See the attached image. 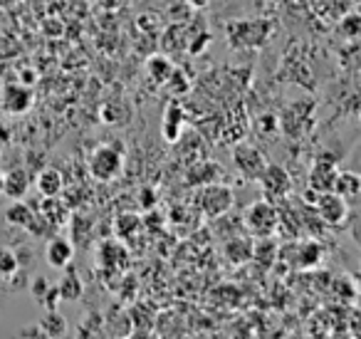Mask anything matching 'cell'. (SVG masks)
I'll return each mask as SVG.
<instances>
[{"mask_svg":"<svg viewBox=\"0 0 361 339\" xmlns=\"http://www.w3.org/2000/svg\"><path fill=\"white\" fill-rule=\"evenodd\" d=\"M40 329L45 337H65L67 334V319L60 314V309H45V314L40 317Z\"/></svg>","mask_w":361,"mask_h":339,"instance_id":"cell-20","label":"cell"},{"mask_svg":"<svg viewBox=\"0 0 361 339\" xmlns=\"http://www.w3.org/2000/svg\"><path fill=\"white\" fill-rule=\"evenodd\" d=\"M141 225L144 223H141V218L136 213H121L114 223V233L119 235V238H131Z\"/></svg>","mask_w":361,"mask_h":339,"instance_id":"cell-21","label":"cell"},{"mask_svg":"<svg viewBox=\"0 0 361 339\" xmlns=\"http://www.w3.org/2000/svg\"><path fill=\"white\" fill-rule=\"evenodd\" d=\"M60 302H62L60 287H57V285H50V290H47L45 297L40 299V304H42L45 309H57V307H60Z\"/></svg>","mask_w":361,"mask_h":339,"instance_id":"cell-26","label":"cell"},{"mask_svg":"<svg viewBox=\"0 0 361 339\" xmlns=\"http://www.w3.org/2000/svg\"><path fill=\"white\" fill-rule=\"evenodd\" d=\"M233 164H235V169L240 171L245 179L250 181H257L260 179V174L265 171L267 166V159L265 154H262L257 146L252 144H238L235 149H233Z\"/></svg>","mask_w":361,"mask_h":339,"instance_id":"cell-5","label":"cell"},{"mask_svg":"<svg viewBox=\"0 0 361 339\" xmlns=\"http://www.w3.org/2000/svg\"><path fill=\"white\" fill-rule=\"evenodd\" d=\"M339 32L344 37H349V40L361 37V16H359V13H351V16H346L344 20L339 23Z\"/></svg>","mask_w":361,"mask_h":339,"instance_id":"cell-23","label":"cell"},{"mask_svg":"<svg viewBox=\"0 0 361 339\" xmlns=\"http://www.w3.org/2000/svg\"><path fill=\"white\" fill-rule=\"evenodd\" d=\"M32 186V179L25 169H11L6 174V189H3V196H8L11 201H18V198H25L27 191Z\"/></svg>","mask_w":361,"mask_h":339,"instance_id":"cell-13","label":"cell"},{"mask_svg":"<svg viewBox=\"0 0 361 339\" xmlns=\"http://www.w3.org/2000/svg\"><path fill=\"white\" fill-rule=\"evenodd\" d=\"M260 126H262V129H270V126H272V129H275V126H277V121H275V117H272V114H265V117H260Z\"/></svg>","mask_w":361,"mask_h":339,"instance_id":"cell-31","label":"cell"},{"mask_svg":"<svg viewBox=\"0 0 361 339\" xmlns=\"http://www.w3.org/2000/svg\"><path fill=\"white\" fill-rule=\"evenodd\" d=\"M18 270V258H16V250L6 248V245H0V280H8L13 273Z\"/></svg>","mask_w":361,"mask_h":339,"instance_id":"cell-22","label":"cell"},{"mask_svg":"<svg viewBox=\"0 0 361 339\" xmlns=\"http://www.w3.org/2000/svg\"><path fill=\"white\" fill-rule=\"evenodd\" d=\"M196 206L206 218H221L235 206V194H233L231 186L213 181V184H206L198 189Z\"/></svg>","mask_w":361,"mask_h":339,"instance_id":"cell-3","label":"cell"},{"mask_svg":"<svg viewBox=\"0 0 361 339\" xmlns=\"http://www.w3.org/2000/svg\"><path fill=\"white\" fill-rule=\"evenodd\" d=\"M252 250H255V243L245 235L240 238H231L226 243V258L231 260L233 265H245L252 260Z\"/></svg>","mask_w":361,"mask_h":339,"instance_id":"cell-17","label":"cell"},{"mask_svg":"<svg viewBox=\"0 0 361 339\" xmlns=\"http://www.w3.org/2000/svg\"><path fill=\"white\" fill-rule=\"evenodd\" d=\"M295 263L297 268L302 270H310V268H317V265L322 263V258H324V248H322L317 240H302V243L295 245Z\"/></svg>","mask_w":361,"mask_h":339,"instance_id":"cell-14","label":"cell"},{"mask_svg":"<svg viewBox=\"0 0 361 339\" xmlns=\"http://www.w3.org/2000/svg\"><path fill=\"white\" fill-rule=\"evenodd\" d=\"M87 169H90V176L94 181H114L116 176L124 171V149L116 144H102L97 146L90 154V161H87Z\"/></svg>","mask_w":361,"mask_h":339,"instance_id":"cell-2","label":"cell"},{"mask_svg":"<svg viewBox=\"0 0 361 339\" xmlns=\"http://www.w3.org/2000/svg\"><path fill=\"white\" fill-rule=\"evenodd\" d=\"M339 174L336 169V159L331 154H319L314 159V166H312L310 174V189L317 191V194H324V191H331L334 186V179Z\"/></svg>","mask_w":361,"mask_h":339,"instance_id":"cell-8","label":"cell"},{"mask_svg":"<svg viewBox=\"0 0 361 339\" xmlns=\"http://www.w3.org/2000/svg\"><path fill=\"white\" fill-rule=\"evenodd\" d=\"M208 3L211 0H186V6H191L193 11H203V8H208Z\"/></svg>","mask_w":361,"mask_h":339,"instance_id":"cell-32","label":"cell"},{"mask_svg":"<svg viewBox=\"0 0 361 339\" xmlns=\"http://www.w3.org/2000/svg\"><path fill=\"white\" fill-rule=\"evenodd\" d=\"M32 102H35V95H32L30 87L23 85V82H11V85L3 87V95H0V105H3V109L13 117L30 112Z\"/></svg>","mask_w":361,"mask_h":339,"instance_id":"cell-7","label":"cell"},{"mask_svg":"<svg viewBox=\"0 0 361 339\" xmlns=\"http://www.w3.org/2000/svg\"><path fill=\"white\" fill-rule=\"evenodd\" d=\"M243 223L252 238H272L280 228V210L275 208L270 198H260L245 208Z\"/></svg>","mask_w":361,"mask_h":339,"instance_id":"cell-1","label":"cell"},{"mask_svg":"<svg viewBox=\"0 0 361 339\" xmlns=\"http://www.w3.org/2000/svg\"><path fill=\"white\" fill-rule=\"evenodd\" d=\"M50 280L45 278V275H37V278H32L30 280V285H27V290H30V295L35 297V302L40 304V299L45 297V292L50 290Z\"/></svg>","mask_w":361,"mask_h":339,"instance_id":"cell-25","label":"cell"},{"mask_svg":"<svg viewBox=\"0 0 361 339\" xmlns=\"http://www.w3.org/2000/svg\"><path fill=\"white\" fill-rule=\"evenodd\" d=\"M356 13H359V16H361V6H359V8H356Z\"/></svg>","mask_w":361,"mask_h":339,"instance_id":"cell-34","label":"cell"},{"mask_svg":"<svg viewBox=\"0 0 361 339\" xmlns=\"http://www.w3.org/2000/svg\"><path fill=\"white\" fill-rule=\"evenodd\" d=\"M45 260L50 268L65 270L75 260V243L70 238H62V235H52L45 245Z\"/></svg>","mask_w":361,"mask_h":339,"instance_id":"cell-9","label":"cell"},{"mask_svg":"<svg viewBox=\"0 0 361 339\" xmlns=\"http://www.w3.org/2000/svg\"><path fill=\"white\" fill-rule=\"evenodd\" d=\"M35 213H37V210L32 208L30 203H25L23 198H18V201H11V206H8L3 215H6V223L8 225L25 230L27 225H30V220L35 218Z\"/></svg>","mask_w":361,"mask_h":339,"instance_id":"cell-15","label":"cell"},{"mask_svg":"<svg viewBox=\"0 0 361 339\" xmlns=\"http://www.w3.org/2000/svg\"><path fill=\"white\" fill-rule=\"evenodd\" d=\"M331 191L339 196H344L346 201L349 198H359L361 196V176L359 174H351V171H339L334 179V186Z\"/></svg>","mask_w":361,"mask_h":339,"instance_id":"cell-19","label":"cell"},{"mask_svg":"<svg viewBox=\"0 0 361 339\" xmlns=\"http://www.w3.org/2000/svg\"><path fill=\"white\" fill-rule=\"evenodd\" d=\"M20 337H45V334H42L40 324H27L20 329Z\"/></svg>","mask_w":361,"mask_h":339,"instance_id":"cell-30","label":"cell"},{"mask_svg":"<svg viewBox=\"0 0 361 339\" xmlns=\"http://www.w3.org/2000/svg\"><path fill=\"white\" fill-rule=\"evenodd\" d=\"M183 129H186V112H183V107H180L178 102H171L164 112L161 134H164V139L169 141V144H176V141L180 139V134H183Z\"/></svg>","mask_w":361,"mask_h":339,"instance_id":"cell-10","label":"cell"},{"mask_svg":"<svg viewBox=\"0 0 361 339\" xmlns=\"http://www.w3.org/2000/svg\"><path fill=\"white\" fill-rule=\"evenodd\" d=\"M67 273L60 278V282H57V287H60V297L65 299V302H77V299L85 295V282H82V278L75 273V268L72 265H67Z\"/></svg>","mask_w":361,"mask_h":339,"instance_id":"cell-16","label":"cell"},{"mask_svg":"<svg viewBox=\"0 0 361 339\" xmlns=\"http://www.w3.org/2000/svg\"><path fill=\"white\" fill-rule=\"evenodd\" d=\"M3 189H6V174L0 171V196H3Z\"/></svg>","mask_w":361,"mask_h":339,"instance_id":"cell-33","label":"cell"},{"mask_svg":"<svg viewBox=\"0 0 361 339\" xmlns=\"http://www.w3.org/2000/svg\"><path fill=\"white\" fill-rule=\"evenodd\" d=\"M176 72V65L164 55H154L146 60V75L151 77L154 85H166L171 80V75Z\"/></svg>","mask_w":361,"mask_h":339,"instance_id":"cell-18","label":"cell"},{"mask_svg":"<svg viewBox=\"0 0 361 339\" xmlns=\"http://www.w3.org/2000/svg\"><path fill=\"white\" fill-rule=\"evenodd\" d=\"M260 186H262V194L267 196L270 201L275 198H285V196L292 194V179L282 166L277 164H267L265 171L260 174Z\"/></svg>","mask_w":361,"mask_h":339,"instance_id":"cell-6","label":"cell"},{"mask_svg":"<svg viewBox=\"0 0 361 339\" xmlns=\"http://www.w3.org/2000/svg\"><path fill=\"white\" fill-rule=\"evenodd\" d=\"M116 102H109V105L102 109V117H104V121L106 124H121V121H129V109L126 112H119L116 109Z\"/></svg>","mask_w":361,"mask_h":339,"instance_id":"cell-24","label":"cell"},{"mask_svg":"<svg viewBox=\"0 0 361 339\" xmlns=\"http://www.w3.org/2000/svg\"><path fill=\"white\" fill-rule=\"evenodd\" d=\"M156 203H159V198H156V191L154 189H141L139 191V206L144 210H154Z\"/></svg>","mask_w":361,"mask_h":339,"instance_id":"cell-28","label":"cell"},{"mask_svg":"<svg viewBox=\"0 0 361 339\" xmlns=\"http://www.w3.org/2000/svg\"><path fill=\"white\" fill-rule=\"evenodd\" d=\"M16 258H18V268L27 270L32 268V263H35V253H32V248H27V245H20V248L16 250Z\"/></svg>","mask_w":361,"mask_h":339,"instance_id":"cell-27","label":"cell"},{"mask_svg":"<svg viewBox=\"0 0 361 339\" xmlns=\"http://www.w3.org/2000/svg\"><path fill=\"white\" fill-rule=\"evenodd\" d=\"M35 186L42 198H55V196H60L62 191H65V176H62V171L47 166V169H42L40 174H37Z\"/></svg>","mask_w":361,"mask_h":339,"instance_id":"cell-12","label":"cell"},{"mask_svg":"<svg viewBox=\"0 0 361 339\" xmlns=\"http://www.w3.org/2000/svg\"><path fill=\"white\" fill-rule=\"evenodd\" d=\"M196 40L198 42H191V45H188V52H191V55H198L203 47H208V42H211V35H208V32H201Z\"/></svg>","mask_w":361,"mask_h":339,"instance_id":"cell-29","label":"cell"},{"mask_svg":"<svg viewBox=\"0 0 361 339\" xmlns=\"http://www.w3.org/2000/svg\"><path fill=\"white\" fill-rule=\"evenodd\" d=\"M314 210L319 215V220L324 225H341L349 215V206H346V198L334 191H324V194L317 196L314 201Z\"/></svg>","mask_w":361,"mask_h":339,"instance_id":"cell-4","label":"cell"},{"mask_svg":"<svg viewBox=\"0 0 361 339\" xmlns=\"http://www.w3.org/2000/svg\"><path fill=\"white\" fill-rule=\"evenodd\" d=\"M213 181H221V166L216 161H196L193 166H188L186 171V184L193 186V189H201L206 184H213Z\"/></svg>","mask_w":361,"mask_h":339,"instance_id":"cell-11","label":"cell"}]
</instances>
